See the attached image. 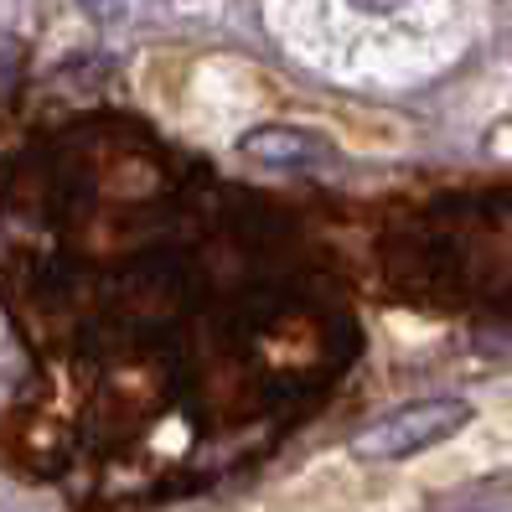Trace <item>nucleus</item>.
<instances>
[{
  "label": "nucleus",
  "mask_w": 512,
  "mask_h": 512,
  "mask_svg": "<svg viewBox=\"0 0 512 512\" xmlns=\"http://www.w3.org/2000/svg\"><path fill=\"white\" fill-rule=\"evenodd\" d=\"M125 6H130V0H83V11L99 16V21H119V16H125Z\"/></svg>",
  "instance_id": "nucleus-3"
},
{
  "label": "nucleus",
  "mask_w": 512,
  "mask_h": 512,
  "mask_svg": "<svg viewBox=\"0 0 512 512\" xmlns=\"http://www.w3.org/2000/svg\"><path fill=\"white\" fill-rule=\"evenodd\" d=\"M244 150L249 161H264V166H306L316 156H326V145L306 130H285V125H269V130H249L244 135Z\"/></svg>",
  "instance_id": "nucleus-2"
},
{
  "label": "nucleus",
  "mask_w": 512,
  "mask_h": 512,
  "mask_svg": "<svg viewBox=\"0 0 512 512\" xmlns=\"http://www.w3.org/2000/svg\"><path fill=\"white\" fill-rule=\"evenodd\" d=\"M466 419H471L466 399H419L399 414L378 419V425H368L352 440V450L363 461H404V456H419V450L440 445L445 435H456Z\"/></svg>",
  "instance_id": "nucleus-1"
},
{
  "label": "nucleus",
  "mask_w": 512,
  "mask_h": 512,
  "mask_svg": "<svg viewBox=\"0 0 512 512\" xmlns=\"http://www.w3.org/2000/svg\"><path fill=\"white\" fill-rule=\"evenodd\" d=\"M357 11H368V16H383V11H394V6H404V0H352Z\"/></svg>",
  "instance_id": "nucleus-4"
}]
</instances>
